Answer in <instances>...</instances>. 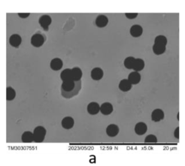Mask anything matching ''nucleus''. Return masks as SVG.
Segmentation results:
<instances>
[{"mask_svg":"<svg viewBox=\"0 0 185 166\" xmlns=\"http://www.w3.org/2000/svg\"><path fill=\"white\" fill-rule=\"evenodd\" d=\"M119 133V128L117 125L110 124L107 127L106 133L107 135L110 137H115L118 135Z\"/></svg>","mask_w":185,"mask_h":166,"instance_id":"6","label":"nucleus"},{"mask_svg":"<svg viewBox=\"0 0 185 166\" xmlns=\"http://www.w3.org/2000/svg\"><path fill=\"white\" fill-rule=\"evenodd\" d=\"M158 141L157 137L154 134H149L144 139V142L146 143H156Z\"/></svg>","mask_w":185,"mask_h":166,"instance_id":"26","label":"nucleus"},{"mask_svg":"<svg viewBox=\"0 0 185 166\" xmlns=\"http://www.w3.org/2000/svg\"><path fill=\"white\" fill-rule=\"evenodd\" d=\"M16 92L14 89L11 87H8L6 89L7 100L11 101L15 98Z\"/></svg>","mask_w":185,"mask_h":166,"instance_id":"25","label":"nucleus"},{"mask_svg":"<svg viewBox=\"0 0 185 166\" xmlns=\"http://www.w3.org/2000/svg\"><path fill=\"white\" fill-rule=\"evenodd\" d=\"M108 18L105 15H100L96 19V24L98 27H105L108 24Z\"/></svg>","mask_w":185,"mask_h":166,"instance_id":"15","label":"nucleus"},{"mask_svg":"<svg viewBox=\"0 0 185 166\" xmlns=\"http://www.w3.org/2000/svg\"><path fill=\"white\" fill-rule=\"evenodd\" d=\"M135 60L136 58L133 57H128L126 58L124 61V65L125 67L127 68V69H133Z\"/></svg>","mask_w":185,"mask_h":166,"instance_id":"23","label":"nucleus"},{"mask_svg":"<svg viewBox=\"0 0 185 166\" xmlns=\"http://www.w3.org/2000/svg\"><path fill=\"white\" fill-rule=\"evenodd\" d=\"M164 118V113L161 109H156L152 112L151 119L154 122H159Z\"/></svg>","mask_w":185,"mask_h":166,"instance_id":"5","label":"nucleus"},{"mask_svg":"<svg viewBox=\"0 0 185 166\" xmlns=\"http://www.w3.org/2000/svg\"><path fill=\"white\" fill-rule=\"evenodd\" d=\"M81 87V80L75 81L72 79L63 82L61 86V95L65 98H71L78 94Z\"/></svg>","mask_w":185,"mask_h":166,"instance_id":"1","label":"nucleus"},{"mask_svg":"<svg viewBox=\"0 0 185 166\" xmlns=\"http://www.w3.org/2000/svg\"><path fill=\"white\" fill-rule=\"evenodd\" d=\"M52 19L51 18L47 15L41 16L39 18V22L43 29L46 31L49 30V26L51 24Z\"/></svg>","mask_w":185,"mask_h":166,"instance_id":"7","label":"nucleus"},{"mask_svg":"<svg viewBox=\"0 0 185 166\" xmlns=\"http://www.w3.org/2000/svg\"><path fill=\"white\" fill-rule=\"evenodd\" d=\"M46 130L43 126H38L33 131L34 142L36 143H41L45 139L46 135Z\"/></svg>","mask_w":185,"mask_h":166,"instance_id":"2","label":"nucleus"},{"mask_svg":"<svg viewBox=\"0 0 185 166\" xmlns=\"http://www.w3.org/2000/svg\"><path fill=\"white\" fill-rule=\"evenodd\" d=\"M133 85L128 79H122L119 84V89L123 92H128L131 90Z\"/></svg>","mask_w":185,"mask_h":166,"instance_id":"14","label":"nucleus"},{"mask_svg":"<svg viewBox=\"0 0 185 166\" xmlns=\"http://www.w3.org/2000/svg\"><path fill=\"white\" fill-rule=\"evenodd\" d=\"M103 70L100 67H95L91 71V77L94 80H100L103 77Z\"/></svg>","mask_w":185,"mask_h":166,"instance_id":"13","label":"nucleus"},{"mask_svg":"<svg viewBox=\"0 0 185 166\" xmlns=\"http://www.w3.org/2000/svg\"><path fill=\"white\" fill-rule=\"evenodd\" d=\"M147 130H148L147 125L142 122H138L136 124L134 128L135 133L139 136H142L143 135H144L147 133Z\"/></svg>","mask_w":185,"mask_h":166,"instance_id":"4","label":"nucleus"},{"mask_svg":"<svg viewBox=\"0 0 185 166\" xmlns=\"http://www.w3.org/2000/svg\"><path fill=\"white\" fill-rule=\"evenodd\" d=\"M100 106L98 103L92 102L89 103L87 106V111L91 115H97L100 111Z\"/></svg>","mask_w":185,"mask_h":166,"instance_id":"9","label":"nucleus"},{"mask_svg":"<svg viewBox=\"0 0 185 166\" xmlns=\"http://www.w3.org/2000/svg\"><path fill=\"white\" fill-rule=\"evenodd\" d=\"M22 39L21 36H20L18 34H13L9 38V43L13 47H18L20 44H21Z\"/></svg>","mask_w":185,"mask_h":166,"instance_id":"16","label":"nucleus"},{"mask_svg":"<svg viewBox=\"0 0 185 166\" xmlns=\"http://www.w3.org/2000/svg\"><path fill=\"white\" fill-rule=\"evenodd\" d=\"M143 28L139 24H134L131 26L130 30L131 35L134 38H139L143 34Z\"/></svg>","mask_w":185,"mask_h":166,"instance_id":"10","label":"nucleus"},{"mask_svg":"<svg viewBox=\"0 0 185 166\" xmlns=\"http://www.w3.org/2000/svg\"><path fill=\"white\" fill-rule=\"evenodd\" d=\"M167 42H168V40H167V38L164 35H158L155 38V40H154V44L166 46H167Z\"/></svg>","mask_w":185,"mask_h":166,"instance_id":"24","label":"nucleus"},{"mask_svg":"<svg viewBox=\"0 0 185 166\" xmlns=\"http://www.w3.org/2000/svg\"><path fill=\"white\" fill-rule=\"evenodd\" d=\"M29 15V13H18V16L22 18H27Z\"/></svg>","mask_w":185,"mask_h":166,"instance_id":"29","label":"nucleus"},{"mask_svg":"<svg viewBox=\"0 0 185 166\" xmlns=\"http://www.w3.org/2000/svg\"><path fill=\"white\" fill-rule=\"evenodd\" d=\"M72 79L75 81L81 80L83 73L82 70L78 67H74L72 69Z\"/></svg>","mask_w":185,"mask_h":166,"instance_id":"22","label":"nucleus"},{"mask_svg":"<svg viewBox=\"0 0 185 166\" xmlns=\"http://www.w3.org/2000/svg\"><path fill=\"white\" fill-rule=\"evenodd\" d=\"M145 66V63L144 60L141 58H137L133 66V70L134 71L139 72L140 71H142Z\"/></svg>","mask_w":185,"mask_h":166,"instance_id":"20","label":"nucleus"},{"mask_svg":"<svg viewBox=\"0 0 185 166\" xmlns=\"http://www.w3.org/2000/svg\"><path fill=\"white\" fill-rule=\"evenodd\" d=\"M177 118H178V120L179 121V112L178 113V115H177Z\"/></svg>","mask_w":185,"mask_h":166,"instance_id":"30","label":"nucleus"},{"mask_svg":"<svg viewBox=\"0 0 185 166\" xmlns=\"http://www.w3.org/2000/svg\"><path fill=\"white\" fill-rule=\"evenodd\" d=\"M21 140L24 143H26L34 142L33 133H32L29 131H24L22 135Z\"/></svg>","mask_w":185,"mask_h":166,"instance_id":"19","label":"nucleus"},{"mask_svg":"<svg viewBox=\"0 0 185 166\" xmlns=\"http://www.w3.org/2000/svg\"><path fill=\"white\" fill-rule=\"evenodd\" d=\"M166 46L156 44H154V45L153 46V51L155 55H160L164 54L166 51Z\"/></svg>","mask_w":185,"mask_h":166,"instance_id":"21","label":"nucleus"},{"mask_svg":"<svg viewBox=\"0 0 185 166\" xmlns=\"http://www.w3.org/2000/svg\"><path fill=\"white\" fill-rule=\"evenodd\" d=\"M179 127H178L176 128V129L174 130V136L175 137V138L178 139H179Z\"/></svg>","mask_w":185,"mask_h":166,"instance_id":"28","label":"nucleus"},{"mask_svg":"<svg viewBox=\"0 0 185 166\" xmlns=\"http://www.w3.org/2000/svg\"><path fill=\"white\" fill-rule=\"evenodd\" d=\"M60 78L63 82L73 79L72 74V69H64L60 73Z\"/></svg>","mask_w":185,"mask_h":166,"instance_id":"18","label":"nucleus"},{"mask_svg":"<svg viewBox=\"0 0 185 166\" xmlns=\"http://www.w3.org/2000/svg\"><path fill=\"white\" fill-rule=\"evenodd\" d=\"M128 79L132 85L138 84L141 80V76L140 73L133 71L129 75Z\"/></svg>","mask_w":185,"mask_h":166,"instance_id":"12","label":"nucleus"},{"mask_svg":"<svg viewBox=\"0 0 185 166\" xmlns=\"http://www.w3.org/2000/svg\"><path fill=\"white\" fill-rule=\"evenodd\" d=\"M30 42L32 45L35 47H41L45 42L44 36L41 34H35L31 38Z\"/></svg>","mask_w":185,"mask_h":166,"instance_id":"3","label":"nucleus"},{"mask_svg":"<svg viewBox=\"0 0 185 166\" xmlns=\"http://www.w3.org/2000/svg\"><path fill=\"white\" fill-rule=\"evenodd\" d=\"M125 15L127 18L130 20L135 19L137 17L138 13H125Z\"/></svg>","mask_w":185,"mask_h":166,"instance_id":"27","label":"nucleus"},{"mask_svg":"<svg viewBox=\"0 0 185 166\" xmlns=\"http://www.w3.org/2000/svg\"><path fill=\"white\" fill-rule=\"evenodd\" d=\"M62 127L66 130H69L73 128L74 125V121L73 118L67 116L64 117L61 122Z\"/></svg>","mask_w":185,"mask_h":166,"instance_id":"8","label":"nucleus"},{"mask_svg":"<svg viewBox=\"0 0 185 166\" xmlns=\"http://www.w3.org/2000/svg\"><path fill=\"white\" fill-rule=\"evenodd\" d=\"M63 65V61L60 59L58 58H55V59H52L50 63L51 68L54 71L60 70L62 68Z\"/></svg>","mask_w":185,"mask_h":166,"instance_id":"17","label":"nucleus"},{"mask_svg":"<svg viewBox=\"0 0 185 166\" xmlns=\"http://www.w3.org/2000/svg\"><path fill=\"white\" fill-rule=\"evenodd\" d=\"M114 108L112 104L109 102L104 103L100 106V111L103 115L108 116L112 113Z\"/></svg>","mask_w":185,"mask_h":166,"instance_id":"11","label":"nucleus"}]
</instances>
